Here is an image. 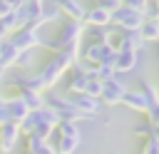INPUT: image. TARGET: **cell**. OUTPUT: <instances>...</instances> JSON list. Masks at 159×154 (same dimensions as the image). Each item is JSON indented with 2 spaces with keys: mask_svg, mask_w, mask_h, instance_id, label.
Listing matches in <instances>:
<instances>
[{
  "mask_svg": "<svg viewBox=\"0 0 159 154\" xmlns=\"http://www.w3.org/2000/svg\"><path fill=\"white\" fill-rule=\"evenodd\" d=\"M87 32V22L84 20H65L57 30V35L47 42H40L42 47H47L52 55L57 52H65V50H72V47H80V37Z\"/></svg>",
  "mask_w": 159,
  "mask_h": 154,
  "instance_id": "cell-1",
  "label": "cell"
},
{
  "mask_svg": "<svg viewBox=\"0 0 159 154\" xmlns=\"http://www.w3.org/2000/svg\"><path fill=\"white\" fill-rule=\"evenodd\" d=\"M75 60H80V47H72V50H65V52H57V55H52V57H50V62L37 72V75H40V79H42L45 92H50V89L60 82V77L72 67V62H75Z\"/></svg>",
  "mask_w": 159,
  "mask_h": 154,
  "instance_id": "cell-2",
  "label": "cell"
},
{
  "mask_svg": "<svg viewBox=\"0 0 159 154\" xmlns=\"http://www.w3.org/2000/svg\"><path fill=\"white\" fill-rule=\"evenodd\" d=\"M112 25L119 27L122 32H134L144 25V15L137 10H129V7H117V10H112Z\"/></svg>",
  "mask_w": 159,
  "mask_h": 154,
  "instance_id": "cell-3",
  "label": "cell"
},
{
  "mask_svg": "<svg viewBox=\"0 0 159 154\" xmlns=\"http://www.w3.org/2000/svg\"><path fill=\"white\" fill-rule=\"evenodd\" d=\"M30 117H32V122H35V134L42 137V139H50L52 132H55V127H57V122H60L57 114H55L50 107L35 109V112H30Z\"/></svg>",
  "mask_w": 159,
  "mask_h": 154,
  "instance_id": "cell-4",
  "label": "cell"
},
{
  "mask_svg": "<svg viewBox=\"0 0 159 154\" xmlns=\"http://www.w3.org/2000/svg\"><path fill=\"white\" fill-rule=\"evenodd\" d=\"M124 92H127V84L122 82V77H119V75H114L112 79L102 82V94H99V102H102V104H107V107H114V104H119V102H122Z\"/></svg>",
  "mask_w": 159,
  "mask_h": 154,
  "instance_id": "cell-5",
  "label": "cell"
},
{
  "mask_svg": "<svg viewBox=\"0 0 159 154\" xmlns=\"http://www.w3.org/2000/svg\"><path fill=\"white\" fill-rule=\"evenodd\" d=\"M109 47H112V50H127V52H139V50L144 47V40H142L139 30H134V32H122V35H117V27H114V35H112V40H109Z\"/></svg>",
  "mask_w": 159,
  "mask_h": 154,
  "instance_id": "cell-6",
  "label": "cell"
},
{
  "mask_svg": "<svg viewBox=\"0 0 159 154\" xmlns=\"http://www.w3.org/2000/svg\"><path fill=\"white\" fill-rule=\"evenodd\" d=\"M10 45L17 50V52H32L37 45H40V35L37 32H32V30H25V27H20V30H15V32H10Z\"/></svg>",
  "mask_w": 159,
  "mask_h": 154,
  "instance_id": "cell-7",
  "label": "cell"
},
{
  "mask_svg": "<svg viewBox=\"0 0 159 154\" xmlns=\"http://www.w3.org/2000/svg\"><path fill=\"white\" fill-rule=\"evenodd\" d=\"M67 99H70L72 107H75L77 112H82L87 119H94V117L99 114V109H102V102L94 99V97H89V94H70Z\"/></svg>",
  "mask_w": 159,
  "mask_h": 154,
  "instance_id": "cell-8",
  "label": "cell"
},
{
  "mask_svg": "<svg viewBox=\"0 0 159 154\" xmlns=\"http://www.w3.org/2000/svg\"><path fill=\"white\" fill-rule=\"evenodd\" d=\"M20 124L17 122H7V124H2L0 127V152H5V154H10L12 149H15V144L20 142Z\"/></svg>",
  "mask_w": 159,
  "mask_h": 154,
  "instance_id": "cell-9",
  "label": "cell"
},
{
  "mask_svg": "<svg viewBox=\"0 0 159 154\" xmlns=\"http://www.w3.org/2000/svg\"><path fill=\"white\" fill-rule=\"evenodd\" d=\"M40 10H42V2L40 0H25L20 7H15L12 12H15V20H17V27H25Z\"/></svg>",
  "mask_w": 159,
  "mask_h": 154,
  "instance_id": "cell-10",
  "label": "cell"
},
{
  "mask_svg": "<svg viewBox=\"0 0 159 154\" xmlns=\"http://www.w3.org/2000/svg\"><path fill=\"white\" fill-rule=\"evenodd\" d=\"M137 65H139V52H127V50H117V55H114V72H117V75L132 72V70H134Z\"/></svg>",
  "mask_w": 159,
  "mask_h": 154,
  "instance_id": "cell-11",
  "label": "cell"
},
{
  "mask_svg": "<svg viewBox=\"0 0 159 154\" xmlns=\"http://www.w3.org/2000/svg\"><path fill=\"white\" fill-rule=\"evenodd\" d=\"M57 17H60V7H45V5H42V10H40V12H37V15H35V17H32L27 25H25V30H32V32H37L42 25H47V22H55Z\"/></svg>",
  "mask_w": 159,
  "mask_h": 154,
  "instance_id": "cell-12",
  "label": "cell"
},
{
  "mask_svg": "<svg viewBox=\"0 0 159 154\" xmlns=\"http://www.w3.org/2000/svg\"><path fill=\"white\" fill-rule=\"evenodd\" d=\"M5 104H7V114H10V122H22L27 114H30V109H27V104L17 97V94H10V97H5Z\"/></svg>",
  "mask_w": 159,
  "mask_h": 154,
  "instance_id": "cell-13",
  "label": "cell"
},
{
  "mask_svg": "<svg viewBox=\"0 0 159 154\" xmlns=\"http://www.w3.org/2000/svg\"><path fill=\"white\" fill-rule=\"evenodd\" d=\"M84 22L92 25V27H109V25H112V12L104 10V7H99V5H94L92 10H87Z\"/></svg>",
  "mask_w": 159,
  "mask_h": 154,
  "instance_id": "cell-14",
  "label": "cell"
},
{
  "mask_svg": "<svg viewBox=\"0 0 159 154\" xmlns=\"http://www.w3.org/2000/svg\"><path fill=\"white\" fill-rule=\"evenodd\" d=\"M119 104H124V107H129L132 112H139V114H147V99H144V94H142L139 89H127Z\"/></svg>",
  "mask_w": 159,
  "mask_h": 154,
  "instance_id": "cell-15",
  "label": "cell"
},
{
  "mask_svg": "<svg viewBox=\"0 0 159 154\" xmlns=\"http://www.w3.org/2000/svg\"><path fill=\"white\" fill-rule=\"evenodd\" d=\"M57 7H60V12L67 15V20H84V15H87V7L80 0H60Z\"/></svg>",
  "mask_w": 159,
  "mask_h": 154,
  "instance_id": "cell-16",
  "label": "cell"
},
{
  "mask_svg": "<svg viewBox=\"0 0 159 154\" xmlns=\"http://www.w3.org/2000/svg\"><path fill=\"white\" fill-rule=\"evenodd\" d=\"M25 142H27V152H32V154H55L52 144H50L47 139L37 137L35 132H32V134H27V137H25Z\"/></svg>",
  "mask_w": 159,
  "mask_h": 154,
  "instance_id": "cell-17",
  "label": "cell"
},
{
  "mask_svg": "<svg viewBox=\"0 0 159 154\" xmlns=\"http://www.w3.org/2000/svg\"><path fill=\"white\" fill-rule=\"evenodd\" d=\"M17 55H20V52L10 45V40H2V42H0V70L5 72V70H10V67H15Z\"/></svg>",
  "mask_w": 159,
  "mask_h": 154,
  "instance_id": "cell-18",
  "label": "cell"
},
{
  "mask_svg": "<svg viewBox=\"0 0 159 154\" xmlns=\"http://www.w3.org/2000/svg\"><path fill=\"white\" fill-rule=\"evenodd\" d=\"M55 134H57V137L75 139V142H82V132H80V127H77V122H57Z\"/></svg>",
  "mask_w": 159,
  "mask_h": 154,
  "instance_id": "cell-19",
  "label": "cell"
},
{
  "mask_svg": "<svg viewBox=\"0 0 159 154\" xmlns=\"http://www.w3.org/2000/svg\"><path fill=\"white\" fill-rule=\"evenodd\" d=\"M139 35L144 42H159V20H144L139 27Z\"/></svg>",
  "mask_w": 159,
  "mask_h": 154,
  "instance_id": "cell-20",
  "label": "cell"
},
{
  "mask_svg": "<svg viewBox=\"0 0 159 154\" xmlns=\"http://www.w3.org/2000/svg\"><path fill=\"white\" fill-rule=\"evenodd\" d=\"M87 84H89V77L87 75H72L70 82H67V92L70 94H84L87 92Z\"/></svg>",
  "mask_w": 159,
  "mask_h": 154,
  "instance_id": "cell-21",
  "label": "cell"
},
{
  "mask_svg": "<svg viewBox=\"0 0 159 154\" xmlns=\"http://www.w3.org/2000/svg\"><path fill=\"white\" fill-rule=\"evenodd\" d=\"M52 134H55V132H52ZM77 147H80V142L67 139V137H57V142L52 144L55 154H75V152H77Z\"/></svg>",
  "mask_w": 159,
  "mask_h": 154,
  "instance_id": "cell-22",
  "label": "cell"
},
{
  "mask_svg": "<svg viewBox=\"0 0 159 154\" xmlns=\"http://www.w3.org/2000/svg\"><path fill=\"white\" fill-rule=\"evenodd\" d=\"M139 154H159V139H157V137H152V134H149V137H144Z\"/></svg>",
  "mask_w": 159,
  "mask_h": 154,
  "instance_id": "cell-23",
  "label": "cell"
},
{
  "mask_svg": "<svg viewBox=\"0 0 159 154\" xmlns=\"http://www.w3.org/2000/svg\"><path fill=\"white\" fill-rule=\"evenodd\" d=\"M149 5V0H119V7H129L137 12H144V7Z\"/></svg>",
  "mask_w": 159,
  "mask_h": 154,
  "instance_id": "cell-24",
  "label": "cell"
},
{
  "mask_svg": "<svg viewBox=\"0 0 159 154\" xmlns=\"http://www.w3.org/2000/svg\"><path fill=\"white\" fill-rule=\"evenodd\" d=\"M84 94H89V97L99 99V94H102V82H97V79H89V84H87V92H84Z\"/></svg>",
  "mask_w": 159,
  "mask_h": 154,
  "instance_id": "cell-25",
  "label": "cell"
},
{
  "mask_svg": "<svg viewBox=\"0 0 159 154\" xmlns=\"http://www.w3.org/2000/svg\"><path fill=\"white\" fill-rule=\"evenodd\" d=\"M134 134H139V137H149L152 134V124L144 119V122H139V124H134V129H132Z\"/></svg>",
  "mask_w": 159,
  "mask_h": 154,
  "instance_id": "cell-26",
  "label": "cell"
},
{
  "mask_svg": "<svg viewBox=\"0 0 159 154\" xmlns=\"http://www.w3.org/2000/svg\"><path fill=\"white\" fill-rule=\"evenodd\" d=\"M32 65V52H20L15 60V67H30Z\"/></svg>",
  "mask_w": 159,
  "mask_h": 154,
  "instance_id": "cell-27",
  "label": "cell"
},
{
  "mask_svg": "<svg viewBox=\"0 0 159 154\" xmlns=\"http://www.w3.org/2000/svg\"><path fill=\"white\" fill-rule=\"evenodd\" d=\"M10 122V114H7V104H5V97H0V127Z\"/></svg>",
  "mask_w": 159,
  "mask_h": 154,
  "instance_id": "cell-28",
  "label": "cell"
},
{
  "mask_svg": "<svg viewBox=\"0 0 159 154\" xmlns=\"http://www.w3.org/2000/svg\"><path fill=\"white\" fill-rule=\"evenodd\" d=\"M10 10H12V7H10V5L5 2V0H0V17H2V15H7Z\"/></svg>",
  "mask_w": 159,
  "mask_h": 154,
  "instance_id": "cell-29",
  "label": "cell"
},
{
  "mask_svg": "<svg viewBox=\"0 0 159 154\" xmlns=\"http://www.w3.org/2000/svg\"><path fill=\"white\" fill-rule=\"evenodd\" d=\"M97 2H109V0H97Z\"/></svg>",
  "mask_w": 159,
  "mask_h": 154,
  "instance_id": "cell-30",
  "label": "cell"
},
{
  "mask_svg": "<svg viewBox=\"0 0 159 154\" xmlns=\"http://www.w3.org/2000/svg\"><path fill=\"white\" fill-rule=\"evenodd\" d=\"M25 154H32V152H27V149H25Z\"/></svg>",
  "mask_w": 159,
  "mask_h": 154,
  "instance_id": "cell-31",
  "label": "cell"
},
{
  "mask_svg": "<svg viewBox=\"0 0 159 154\" xmlns=\"http://www.w3.org/2000/svg\"><path fill=\"white\" fill-rule=\"evenodd\" d=\"M20 2H25V0H20Z\"/></svg>",
  "mask_w": 159,
  "mask_h": 154,
  "instance_id": "cell-32",
  "label": "cell"
},
{
  "mask_svg": "<svg viewBox=\"0 0 159 154\" xmlns=\"http://www.w3.org/2000/svg\"><path fill=\"white\" fill-rule=\"evenodd\" d=\"M40 2H42V0H40Z\"/></svg>",
  "mask_w": 159,
  "mask_h": 154,
  "instance_id": "cell-33",
  "label": "cell"
}]
</instances>
